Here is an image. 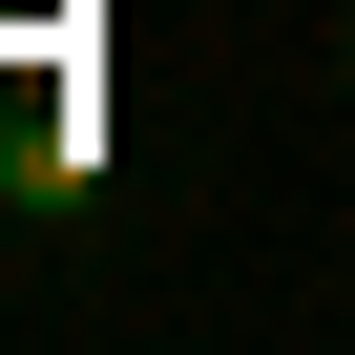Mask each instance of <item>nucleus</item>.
I'll use <instances>...</instances> for the list:
<instances>
[{"mask_svg":"<svg viewBox=\"0 0 355 355\" xmlns=\"http://www.w3.org/2000/svg\"><path fill=\"white\" fill-rule=\"evenodd\" d=\"M84 167H105V125H84V105H42L21 146H0V189H21V209H84Z\"/></svg>","mask_w":355,"mask_h":355,"instance_id":"f257e3e1","label":"nucleus"}]
</instances>
